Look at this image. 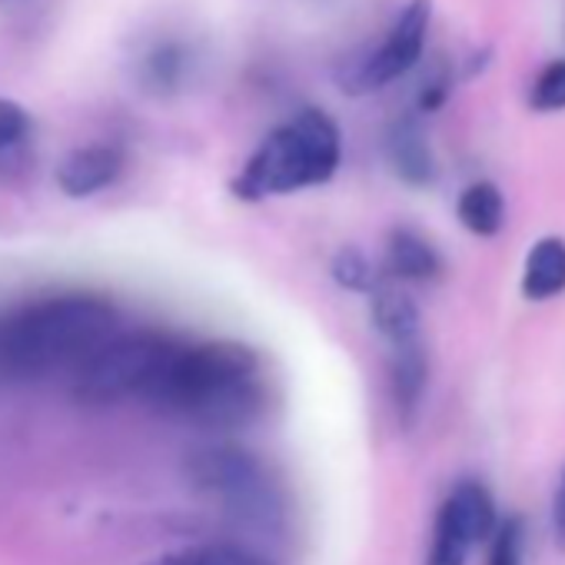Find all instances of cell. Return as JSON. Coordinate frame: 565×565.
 Listing matches in <instances>:
<instances>
[{"mask_svg":"<svg viewBox=\"0 0 565 565\" xmlns=\"http://www.w3.org/2000/svg\"><path fill=\"white\" fill-rule=\"evenodd\" d=\"M147 399L163 413L230 429L249 423L263 406V380L253 350L239 343H173Z\"/></svg>","mask_w":565,"mask_h":565,"instance_id":"1","label":"cell"},{"mask_svg":"<svg viewBox=\"0 0 565 565\" xmlns=\"http://www.w3.org/2000/svg\"><path fill=\"white\" fill-rule=\"evenodd\" d=\"M114 307L90 294L31 303L0 327V373L8 380H44L77 370L114 337Z\"/></svg>","mask_w":565,"mask_h":565,"instance_id":"2","label":"cell"},{"mask_svg":"<svg viewBox=\"0 0 565 565\" xmlns=\"http://www.w3.org/2000/svg\"><path fill=\"white\" fill-rule=\"evenodd\" d=\"M343 160V137L330 114L307 107L276 127L233 180L239 200H266L333 180Z\"/></svg>","mask_w":565,"mask_h":565,"instance_id":"3","label":"cell"},{"mask_svg":"<svg viewBox=\"0 0 565 565\" xmlns=\"http://www.w3.org/2000/svg\"><path fill=\"white\" fill-rule=\"evenodd\" d=\"M173 340L160 333H124L97 347L74 373V393L84 403L107 406L150 393Z\"/></svg>","mask_w":565,"mask_h":565,"instance_id":"4","label":"cell"},{"mask_svg":"<svg viewBox=\"0 0 565 565\" xmlns=\"http://www.w3.org/2000/svg\"><path fill=\"white\" fill-rule=\"evenodd\" d=\"M186 479L200 492L226 502L236 515L269 522L279 512L273 479L266 476L263 462L246 449H236V446L196 449L186 459Z\"/></svg>","mask_w":565,"mask_h":565,"instance_id":"5","label":"cell"},{"mask_svg":"<svg viewBox=\"0 0 565 565\" xmlns=\"http://www.w3.org/2000/svg\"><path fill=\"white\" fill-rule=\"evenodd\" d=\"M429 24H433V0H409V4L399 11L396 24L390 28V34L383 38V44L340 77L343 90L347 94H373V90H383L393 81L406 77L423 61Z\"/></svg>","mask_w":565,"mask_h":565,"instance_id":"6","label":"cell"},{"mask_svg":"<svg viewBox=\"0 0 565 565\" xmlns=\"http://www.w3.org/2000/svg\"><path fill=\"white\" fill-rule=\"evenodd\" d=\"M196 71V47L180 34H153L134 47V81L150 97L180 94Z\"/></svg>","mask_w":565,"mask_h":565,"instance_id":"7","label":"cell"},{"mask_svg":"<svg viewBox=\"0 0 565 565\" xmlns=\"http://www.w3.org/2000/svg\"><path fill=\"white\" fill-rule=\"evenodd\" d=\"M124 170V153L110 143H87L71 150L57 167V186L67 196H94L110 186Z\"/></svg>","mask_w":565,"mask_h":565,"instance_id":"8","label":"cell"},{"mask_svg":"<svg viewBox=\"0 0 565 565\" xmlns=\"http://www.w3.org/2000/svg\"><path fill=\"white\" fill-rule=\"evenodd\" d=\"M386 157L396 177L409 186H429L436 180V157L419 117H399L386 134Z\"/></svg>","mask_w":565,"mask_h":565,"instance_id":"9","label":"cell"},{"mask_svg":"<svg viewBox=\"0 0 565 565\" xmlns=\"http://www.w3.org/2000/svg\"><path fill=\"white\" fill-rule=\"evenodd\" d=\"M558 294H565V239L542 236L532 243L522 266V297L542 303L555 300Z\"/></svg>","mask_w":565,"mask_h":565,"instance_id":"10","label":"cell"},{"mask_svg":"<svg viewBox=\"0 0 565 565\" xmlns=\"http://www.w3.org/2000/svg\"><path fill=\"white\" fill-rule=\"evenodd\" d=\"M390 383H393V399H396L403 423H413V416L426 396V386H429V360H426L423 340L393 350Z\"/></svg>","mask_w":565,"mask_h":565,"instance_id":"11","label":"cell"},{"mask_svg":"<svg viewBox=\"0 0 565 565\" xmlns=\"http://www.w3.org/2000/svg\"><path fill=\"white\" fill-rule=\"evenodd\" d=\"M443 509L452 515V522L466 532V539L476 545L482 539H489L499 525V515H495V502L489 495V489L476 479H466L459 482L449 499L443 502Z\"/></svg>","mask_w":565,"mask_h":565,"instance_id":"12","label":"cell"},{"mask_svg":"<svg viewBox=\"0 0 565 565\" xmlns=\"http://www.w3.org/2000/svg\"><path fill=\"white\" fill-rule=\"evenodd\" d=\"M386 263L399 279H409V282H429L443 273V259H439L436 246L426 236H419L416 230L390 233Z\"/></svg>","mask_w":565,"mask_h":565,"instance_id":"13","label":"cell"},{"mask_svg":"<svg viewBox=\"0 0 565 565\" xmlns=\"http://www.w3.org/2000/svg\"><path fill=\"white\" fill-rule=\"evenodd\" d=\"M373 323L393 350L419 343V307L396 287H380L373 294Z\"/></svg>","mask_w":565,"mask_h":565,"instance_id":"14","label":"cell"},{"mask_svg":"<svg viewBox=\"0 0 565 565\" xmlns=\"http://www.w3.org/2000/svg\"><path fill=\"white\" fill-rule=\"evenodd\" d=\"M456 216L459 223L472 233V236H499L502 226H505V196L495 183L489 180H479V183H469L462 193H459V203H456Z\"/></svg>","mask_w":565,"mask_h":565,"instance_id":"15","label":"cell"},{"mask_svg":"<svg viewBox=\"0 0 565 565\" xmlns=\"http://www.w3.org/2000/svg\"><path fill=\"white\" fill-rule=\"evenodd\" d=\"M472 542L466 539V532L452 522V515L439 505L436 512V525H433V545L426 555V565H466Z\"/></svg>","mask_w":565,"mask_h":565,"instance_id":"16","label":"cell"},{"mask_svg":"<svg viewBox=\"0 0 565 565\" xmlns=\"http://www.w3.org/2000/svg\"><path fill=\"white\" fill-rule=\"evenodd\" d=\"M486 565H525V525L519 515L499 519L489 535V562Z\"/></svg>","mask_w":565,"mask_h":565,"instance_id":"17","label":"cell"},{"mask_svg":"<svg viewBox=\"0 0 565 565\" xmlns=\"http://www.w3.org/2000/svg\"><path fill=\"white\" fill-rule=\"evenodd\" d=\"M529 107L539 114H558L565 110V57L552 61L539 71L532 90H529Z\"/></svg>","mask_w":565,"mask_h":565,"instance_id":"18","label":"cell"},{"mask_svg":"<svg viewBox=\"0 0 565 565\" xmlns=\"http://www.w3.org/2000/svg\"><path fill=\"white\" fill-rule=\"evenodd\" d=\"M160 565H269V562L239 545H200V548H186Z\"/></svg>","mask_w":565,"mask_h":565,"instance_id":"19","label":"cell"},{"mask_svg":"<svg viewBox=\"0 0 565 565\" xmlns=\"http://www.w3.org/2000/svg\"><path fill=\"white\" fill-rule=\"evenodd\" d=\"M333 276L343 282L347 290H370L373 287V266L360 249H343L333 259Z\"/></svg>","mask_w":565,"mask_h":565,"instance_id":"20","label":"cell"},{"mask_svg":"<svg viewBox=\"0 0 565 565\" xmlns=\"http://www.w3.org/2000/svg\"><path fill=\"white\" fill-rule=\"evenodd\" d=\"M28 130H31L28 110H24L21 104H14V100H4V97H0V153L11 150V147H18V143L28 137Z\"/></svg>","mask_w":565,"mask_h":565,"instance_id":"21","label":"cell"},{"mask_svg":"<svg viewBox=\"0 0 565 565\" xmlns=\"http://www.w3.org/2000/svg\"><path fill=\"white\" fill-rule=\"evenodd\" d=\"M449 90H452V74L443 67V71H433L429 77H426V84L419 87V110L423 114H436L446 100H449Z\"/></svg>","mask_w":565,"mask_h":565,"instance_id":"22","label":"cell"},{"mask_svg":"<svg viewBox=\"0 0 565 565\" xmlns=\"http://www.w3.org/2000/svg\"><path fill=\"white\" fill-rule=\"evenodd\" d=\"M552 539H555L558 552H565V476H562L555 499H552Z\"/></svg>","mask_w":565,"mask_h":565,"instance_id":"23","label":"cell"},{"mask_svg":"<svg viewBox=\"0 0 565 565\" xmlns=\"http://www.w3.org/2000/svg\"><path fill=\"white\" fill-rule=\"evenodd\" d=\"M492 64V51L489 47H482V51H476L469 61H466V77H479V74H486V67Z\"/></svg>","mask_w":565,"mask_h":565,"instance_id":"24","label":"cell"},{"mask_svg":"<svg viewBox=\"0 0 565 565\" xmlns=\"http://www.w3.org/2000/svg\"><path fill=\"white\" fill-rule=\"evenodd\" d=\"M0 4H14V0H0Z\"/></svg>","mask_w":565,"mask_h":565,"instance_id":"25","label":"cell"}]
</instances>
